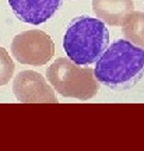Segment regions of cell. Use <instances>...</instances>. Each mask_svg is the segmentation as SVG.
Wrapping results in <instances>:
<instances>
[{
    "mask_svg": "<svg viewBox=\"0 0 144 151\" xmlns=\"http://www.w3.org/2000/svg\"><path fill=\"white\" fill-rule=\"evenodd\" d=\"M13 58L21 65L43 66L53 58L55 43L41 29H30L18 34L11 42Z\"/></svg>",
    "mask_w": 144,
    "mask_h": 151,
    "instance_id": "cell-4",
    "label": "cell"
},
{
    "mask_svg": "<svg viewBox=\"0 0 144 151\" xmlns=\"http://www.w3.org/2000/svg\"><path fill=\"white\" fill-rule=\"evenodd\" d=\"M94 76L112 90H129L144 74V48L127 39H117L95 62Z\"/></svg>",
    "mask_w": 144,
    "mask_h": 151,
    "instance_id": "cell-1",
    "label": "cell"
},
{
    "mask_svg": "<svg viewBox=\"0 0 144 151\" xmlns=\"http://www.w3.org/2000/svg\"><path fill=\"white\" fill-rule=\"evenodd\" d=\"M9 4L21 22L39 25L53 17L62 0H9Z\"/></svg>",
    "mask_w": 144,
    "mask_h": 151,
    "instance_id": "cell-6",
    "label": "cell"
},
{
    "mask_svg": "<svg viewBox=\"0 0 144 151\" xmlns=\"http://www.w3.org/2000/svg\"><path fill=\"white\" fill-rule=\"evenodd\" d=\"M13 92L22 104H58L52 86L37 71H20L13 81Z\"/></svg>",
    "mask_w": 144,
    "mask_h": 151,
    "instance_id": "cell-5",
    "label": "cell"
},
{
    "mask_svg": "<svg viewBox=\"0 0 144 151\" xmlns=\"http://www.w3.org/2000/svg\"><path fill=\"white\" fill-rule=\"evenodd\" d=\"M109 45V31L102 20L81 16L74 18L63 37V48L71 62L88 66L95 63Z\"/></svg>",
    "mask_w": 144,
    "mask_h": 151,
    "instance_id": "cell-2",
    "label": "cell"
},
{
    "mask_svg": "<svg viewBox=\"0 0 144 151\" xmlns=\"http://www.w3.org/2000/svg\"><path fill=\"white\" fill-rule=\"evenodd\" d=\"M46 80L55 91L67 98L88 101L99 90L94 70L76 65L69 58H58L46 70Z\"/></svg>",
    "mask_w": 144,
    "mask_h": 151,
    "instance_id": "cell-3",
    "label": "cell"
},
{
    "mask_svg": "<svg viewBox=\"0 0 144 151\" xmlns=\"http://www.w3.org/2000/svg\"><path fill=\"white\" fill-rule=\"evenodd\" d=\"M122 32L132 43L144 48V13L132 11L122 22Z\"/></svg>",
    "mask_w": 144,
    "mask_h": 151,
    "instance_id": "cell-8",
    "label": "cell"
},
{
    "mask_svg": "<svg viewBox=\"0 0 144 151\" xmlns=\"http://www.w3.org/2000/svg\"><path fill=\"white\" fill-rule=\"evenodd\" d=\"M133 9V0H92V10L96 17L112 27L122 25Z\"/></svg>",
    "mask_w": 144,
    "mask_h": 151,
    "instance_id": "cell-7",
    "label": "cell"
},
{
    "mask_svg": "<svg viewBox=\"0 0 144 151\" xmlns=\"http://www.w3.org/2000/svg\"><path fill=\"white\" fill-rule=\"evenodd\" d=\"M14 74V62L9 52L0 46V87L6 86Z\"/></svg>",
    "mask_w": 144,
    "mask_h": 151,
    "instance_id": "cell-9",
    "label": "cell"
}]
</instances>
